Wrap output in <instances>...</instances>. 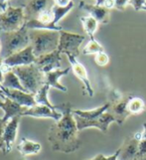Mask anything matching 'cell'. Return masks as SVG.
I'll list each match as a JSON object with an SVG mask.
<instances>
[{"label":"cell","mask_w":146,"mask_h":160,"mask_svg":"<svg viewBox=\"0 0 146 160\" xmlns=\"http://www.w3.org/2000/svg\"><path fill=\"white\" fill-rule=\"evenodd\" d=\"M58 109L63 113L62 118L50 128L48 140L54 151L73 153L82 145L78 138V129L70 102L58 106Z\"/></svg>","instance_id":"cell-1"},{"label":"cell","mask_w":146,"mask_h":160,"mask_svg":"<svg viewBox=\"0 0 146 160\" xmlns=\"http://www.w3.org/2000/svg\"><path fill=\"white\" fill-rule=\"evenodd\" d=\"M30 45L36 58L45 54L56 51L59 46L60 31L48 29H30L28 30Z\"/></svg>","instance_id":"cell-2"},{"label":"cell","mask_w":146,"mask_h":160,"mask_svg":"<svg viewBox=\"0 0 146 160\" xmlns=\"http://www.w3.org/2000/svg\"><path fill=\"white\" fill-rule=\"evenodd\" d=\"M30 45L28 29L24 25L21 29L12 32L0 33V58L10 57Z\"/></svg>","instance_id":"cell-3"},{"label":"cell","mask_w":146,"mask_h":160,"mask_svg":"<svg viewBox=\"0 0 146 160\" xmlns=\"http://www.w3.org/2000/svg\"><path fill=\"white\" fill-rule=\"evenodd\" d=\"M11 70L17 75L27 92L36 95L45 85V74L42 73L35 64L20 66Z\"/></svg>","instance_id":"cell-4"},{"label":"cell","mask_w":146,"mask_h":160,"mask_svg":"<svg viewBox=\"0 0 146 160\" xmlns=\"http://www.w3.org/2000/svg\"><path fill=\"white\" fill-rule=\"evenodd\" d=\"M26 23L24 7L7 6L0 12V33L12 32L21 29Z\"/></svg>","instance_id":"cell-5"},{"label":"cell","mask_w":146,"mask_h":160,"mask_svg":"<svg viewBox=\"0 0 146 160\" xmlns=\"http://www.w3.org/2000/svg\"><path fill=\"white\" fill-rule=\"evenodd\" d=\"M86 36L72 33L69 31H60V41L57 50L61 54L73 55L76 58L80 55V47L82 43L85 41Z\"/></svg>","instance_id":"cell-6"},{"label":"cell","mask_w":146,"mask_h":160,"mask_svg":"<svg viewBox=\"0 0 146 160\" xmlns=\"http://www.w3.org/2000/svg\"><path fill=\"white\" fill-rule=\"evenodd\" d=\"M36 59L37 58L34 55V52H33V48L31 45H29L27 48L23 49V50L11 55L10 57L3 60V65H2L3 73L15 67L34 64L36 62Z\"/></svg>","instance_id":"cell-7"},{"label":"cell","mask_w":146,"mask_h":160,"mask_svg":"<svg viewBox=\"0 0 146 160\" xmlns=\"http://www.w3.org/2000/svg\"><path fill=\"white\" fill-rule=\"evenodd\" d=\"M74 117L76 119L78 131L83 130L86 128H98L103 133H106L109 124L115 121L114 117L108 112V110L106 112H104L103 114L100 115L99 118H94V119H85L80 117H77V115H74Z\"/></svg>","instance_id":"cell-8"},{"label":"cell","mask_w":146,"mask_h":160,"mask_svg":"<svg viewBox=\"0 0 146 160\" xmlns=\"http://www.w3.org/2000/svg\"><path fill=\"white\" fill-rule=\"evenodd\" d=\"M142 137V131L136 132L132 136H128L119 148L118 160H136L139 150V142Z\"/></svg>","instance_id":"cell-9"},{"label":"cell","mask_w":146,"mask_h":160,"mask_svg":"<svg viewBox=\"0 0 146 160\" xmlns=\"http://www.w3.org/2000/svg\"><path fill=\"white\" fill-rule=\"evenodd\" d=\"M66 56L68 57V60L71 64V68H72L73 72H74L75 76L83 82V95H88L89 98H93V90L92 88L91 81L88 79V72H87V69L85 68V66L78 62L77 58L75 56H73V55L68 54V55H66Z\"/></svg>","instance_id":"cell-10"},{"label":"cell","mask_w":146,"mask_h":160,"mask_svg":"<svg viewBox=\"0 0 146 160\" xmlns=\"http://www.w3.org/2000/svg\"><path fill=\"white\" fill-rule=\"evenodd\" d=\"M132 97L133 96L130 95V93H126V95H123L119 100L110 102L111 104L108 112L114 117L115 122L118 125H122L129 115H131L130 112H128L127 106Z\"/></svg>","instance_id":"cell-11"},{"label":"cell","mask_w":146,"mask_h":160,"mask_svg":"<svg viewBox=\"0 0 146 160\" xmlns=\"http://www.w3.org/2000/svg\"><path fill=\"white\" fill-rule=\"evenodd\" d=\"M61 53L56 50L52 53L45 54L38 57L34 64L40 69L42 73L47 74L54 70L61 69Z\"/></svg>","instance_id":"cell-12"},{"label":"cell","mask_w":146,"mask_h":160,"mask_svg":"<svg viewBox=\"0 0 146 160\" xmlns=\"http://www.w3.org/2000/svg\"><path fill=\"white\" fill-rule=\"evenodd\" d=\"M0 88H1L2 92H4L5 97L10 98L11 101L15 102L16 103L20 104L21 107L32 108V107L36 106L35 95H33V93L23 92V91H19V90L7 89V88L3 87L1 84H0Z\"/></svg>","instance_id":"cell-13"},{"label":"cell","mask_w":146,"mask_h":160,"mask_svg":"<svg viewBox=\"0 0 146 160\" xmlns=\"http://www.w3.org/2000/svg\"><path fill=\"white\" fill-rule=\"evenodd\" d=\"M22 117H31L36 118H52L58 121L63 117V113L58 112L57 109H53L47 106H42V104H36L32 108H28Z\"/></svg>","instance_id":"cell-14"},{"label":"cell","mask_w":146,"mask_h":160,"mask_svg":"<svg viewBox=\"0 0 146 160\" xmlns=\"http://www.w3.org/2000/svg\"><path fill=\"white\" fill-rule=\"evenodd\" d=\"M53 0H29L24 6V14L26 22L36 19L43 11L51 9L54 4H50ZM54 2V1H53Z\"/></svg>","instance_id":"cell-15"},{"label":"cell","mask_w":146,"mask_h":160,"mask_svg":"<svg viewBox=\"0 0 146 160\" xmlns=\"http://www.w3.org/2000/svg\"><path fill=\"white\" fill-rule=\"evenodd\" d=\"M80 8L86 10L89 13V15L97 20L98 23L102 24H108L110 18V10L105 8L103 5H97V4H91L87 3L85 1H81Z\"/></svg>","instance_id":"cell-16"},{"label":"cell","mask_w":146,"mask_h":160,"mask_svg":"<svg viewBox=\"0 0 146 160\" xmlns=\"http://www.w3.org/2000/svg\"><path fill=\"white\" fill-rule=\"evenodd\" d=\"M20 118L21 117H14L13 118H11L6 124V128H5L4 134H3V140L5 143V153L4 154H7L12 150L16 136H17Z\"/></svg>","instance_id":"cell-17"},{"label":"cell","mask_w":146,"mask_h":160,"mask_svg":"<svg viewBox=\"0 0 146 160\" xmlns=\"http://www.w3.org/2000/svg\"><path fill=\"white\" fill-rule=\"evenodd\" d=\"M71 70L72 68L69 67L66 69H57V70H54L52 72H49V73L45 74V85H48L50 88H54V89H57L61 92H67L68 89H67L65 86L62 85L59 82V80L63 76L68 75Z\"/></svg>","instance_id":"cell-18"},{"label":"cell","mask_w":146,"mask_h":160,"mask_svg":"<svg viewBox=\"0 0 146 160\" xmlns=\"http://www.w3.org/2000/svg\"><path fill=\"white\" fill-rule=\"evenodd\" d=\"M28 108L21 107L20 104L16 103L15 102L11 101L10 98H5V104L2 108L4 112L3 119L9 121L11 118H13L14 117H22V114L24 113V112Z\"/></svg>","instance_id":"cell-19"},{"label":"cell","mask_w":146,"mask_h":160,"mask_svg":"<svg viewBox=\"0 0 146 160\" xmlns=\"http://www.w3.org/2000/svg\"><path fill=\"white\" fill-rule=\"evenodd\" d=\"M110 102H106L104 104H103L102 107L97 108L92 110H82V109H73V114L77 115V117H80L82 118L85 119H94L99 118L100 115L106 112L110 108Z\"/></svg>","instance_id":"cell-20"},{"label":"cell","mask_w":146,"mask_h":160,"mask_svg":"<svg viewBox=\"0 0 146 160\" xmlns=\"http://www.w3.org/2000/svg\"><path fill=\"white\" fill-rule=\"evenodd\" d=\"M41 144L38 142L29 140L27 138H22L20 143L17 146L18 151L22 154L23 156L27 155H34V154H38L41 151Z\"/></svg>","instance_id":"cell-21"},{"label":"cell","mask_w":146,"mask_h":160,"mask_svg":"<svg viewBox=\"0 0 146 160\" xmlns=\"http://www.w3.org/2000/svg\"><path fill=\"white\" fill-rule=\"evenodd\" d=\"M1 85L5 88H7V89L26 92L23 86H22L17 75H16L12 70H8L3 73V81L1 82Z\"/></svg>","instance_id":"cell-22"},{"label":"cell","mask_w":146,"mask_h":160,"mask_svg":"<svg viewBox=\"0 0 146 160\" xmlns=\"http://www.w3.org/2000/svg\"><path fill=\"white\" fill-rule=\"evenodd\" d=\"M81 22L83 24V30H85L87 35L89 37V39H94V34L98 28V22L91 15L81 17Z\"/></svg>","instance_id":"cell-23"},{"label":"cell","mask_w":146,"mask_h":160,"mask_svg":"<svg viewBox=\"0 0 146 160\" xmlns=\"http://www.w3.org/2000/svg\"><path fill=\"white\" fill-rule=\"evenodd\" d=\"M50 90V87L48 85H44L40 91L35 95V102L36 104H42V106H47L53 109H58V106H54L48 98V92Z\"/></svg>","instance_id":"cell-24"},{"label":"cell","mask_w":146,"mask_h":160,"mask_svg":"<svg viewBox=\"0 0 146 160\" xmlns=\"http://www.w3.org/2000/svg\"><path fill=\"white\" fill-rule=\"evenodd\" d=\"M74 6H75V4L73 1L68 5V6H65V7H61V6H58V5L54 4L51 8L52 12L54 14V24L57 25L59 23V21L62 18H64L65 16L68 14L73 8H74Z\"/></svg>","instance_id":"cell-25"},{"label":"cell","mask_w":146,"mask_h":160,"mask_svg":"<svg viewBox=\"0 0 146 160\" xmlns=\"http://www.w3.org/2000/svg\"><path fill=\"white\" fill-rule=\"evenodd\" d=\"M127 108L130 114H140L145 110V103L140 98L132 97L128 102Z\"/></svg>","instance_id":"cell-26"},{"label":"cell","mask_w":146,"mask_h":160,"mask_svg":"<svg viewBox=\"0 0 146 160\" xmlns=\"http://www.w3.org/2000/svg\"><path fill=\"white\" fill-rule=\"evenodd\" d=\"M100 52H104V49L95 39H89L88 43L82 51L83 55H97Z\"/></svg>","instance_id":"cell-27"},{"label":"cell","mask_w":146,"mask_h":160,"mask_svg":"<svg viewBox=\"0 0 146 160\" xmlns=\"http://www.w3.org/2000/svg\"><path fill=\"white\" fill-rule=\"evenodd\" d=\"M146 159V122L143 123V131H142V137L139 142V150L136 160Z\"/></svg>","instance_id":"cell-28"},{"label":"cell","mask_w":146,"mask_h":160,"mask_svg":"<svg viewBox=\"0 0 146 160\" xmlns=\"http://www.w3.org/2000/svg\"><path fill=\"white\" fill-rule=\"evenodd\" d=\"M94 62L99 67H104L109 62V57L105 52H100L94 56Z\"/></svg>","instance_id":"cell-29"},{"label":"cell","mask_w":146,"mask_h":160,"mask_svg":"<svg viewBox=\"0 0 146 160\" xmlns=\"http://www.w3.org/2000/svg\"><path fill=\"white\" fill-rule=\"evenodd\" d=\"M7 122L8 121L4 120L3 118H0V150H2L3 153H5V143L3 140V134Z\"/></svg>","instance_id":"cell-30"},{"label":"cell","mask_w":146,"mask_h":160,"mask_svg":"<svg viewBox=\"0 0 146 160\" xmlns=\"http://www.w3.org/2000/svg\"><path fill=\"white\" fill-rule=\"evenodd\" d=\"M129 5H131L135 11L146 10V0H130Z\"/></svg>","instance_id":"cell-31"},{"label":"cell","mask_w":146,"mask_h":160,"mask_svg":"<svg viewBox=\"0 0 146 160\" xmlns=\"http://www.w3.org/2000/svg\"><path fill=\"white\" fill-rule=\"evenodd\" d=\"M119 156V149H117L112 155L110 156H104L103 154H98L97 156L93 159H86V160H118Z\"/></svg>","instance_id":"cell-32"},{"label":"cell","mask_w":146,"mask_h":160,"mask_svg":"<svg viewBox=\"0 0 146 160\" xmlns=\"http://www.w3.org/2000/svg\"><path fill=\"white\" fill-rule=\"evenodd\" d=\"M130 0H114V8L119 11H124Z\"/></svg>","instance_id":"cell-33"},{"label":"cell","mask_w":146,"mask_h":160,"mask_svg":"<svg viewBox=\"0 0 146 160\" xmlns=\"http://www.w3.org/2000/svg\"><path fill=\"white\" fill-rule=\"evenodd\" d=\"M53 1H54V4L58 5V6L65 7V6H68L72 2V0H53Z\"/></svg>","instance_id":"cell-34"},{"label":"cell","mask_w":146,"mask_h":160,"mask_svg":"<svg viewBox=\"0 0 146 160\" xmlns=\"http://www.w3.org/2000/svg\"><path fill=\"white\" fill-rule=\"evenodd\" d=\"M103 6H104L105 8H108L109 10L114 8V0H104Z\"/></svg>","instance_id":"cell-35"},{"label":"cell","mask_w":146,"mask_h":160,"mask_svg":"<svg viewBox=\"0 0 146 160\" xmlns=\"http://www.w3.org/2000/svg\"><path fill=\"white\" fill-rule=\"evenodd\" d=\"M2 65H3V59L0 58V84L3 81V70H2Z\"/></svg>","instance_id":"cell-36"},{"label":"cell","mask_w":146,"mask_h":160,"mask_svg":"<svg viewBox=\"0 0 146 160\" xmlns=\"http://www.w3.org/2000/svg\"><path fill=\"white\" fill-rule=\"evenodd\" d=\"M0 8L2 9V11H4V10H6V8H7V6H6V4H4V3H2L1 1H0Z\"/></svg>","instance_id":"cell-37"},{"label":"cell","mask_w":146,"mask_h":160,"mask_svg":"<svg viewBox=\"0 0 146 160\" xmlns=\"http://www.w3.org/2000/svg\"><path fill=\"white\" fill-rule=\"evenodd\" d=\"M4 104H5V100H3V98H0V108H3V107H4Z\"/></svg>","instance_id":"cell-38"},{"label":"cell","mask_w":146,"mask_h":160,"mask_svg":"<svg viewBox=\"0 0 146 160\" xmlns=\"http://www.w3.org/2000/svg\"><path fill=\"white\" fill-rule=\"evenodd\" d=\"M104 0H95V4L97 5H103Z\"/></svg>","instance_id":"cell-39"},{"label":"cell","mask_w":146,"mask_h":160,"mask_svg":"<svg viewBox=\"0 0 146 160\" xmlns=\"http://www.w3.org/2000/svg\"><path fill=\"white\" fill-rule=\"evenodd\" d=\"M0 98H3V100H5V98H6V97H5V95H4V92L1 90V88H0Z\"/></svg>","instance_id":"cell-40"},{"label":"cell","mask_w":146,"mask_h":160,"mask_svg":"<svg viewBox=\"0 0 146 160\" xmlns=\"http://www.w3.org/2000/svg\"><path fill=\"white\" fill-rule=\"evenodd\" d=\"M0 1H1L2 3H4V4H6V3H5V2H6V1H7V0H0Z\"/></svg>","instance_id":"cell-41"},{"label":"cell","mask_w":146,"mask_h":160,"mask_svg":"<svg viewBox=\"0 0 146 160\" xmlns=\"http://www.w3.org/2000/svg\"><path fill=\"white\" fill-rule=\"evenodd\" d=\"M0 11H2V9H1V8H0Z\"/></svg>","instance_id":"cell-42"},{"label":"cell","mask_w":146,"mask_h":160,"mask_svg":"<svg viewBox=\"0 0 146 160\" xmlns=\"http://www.w3.org/2000/svg\"><path fill=\"white\" fill-rule=\"evenodd\" d=\"M141 160H146V159H141Z\"/></svg>","instance_id":"cell-43"}]
</instances>
